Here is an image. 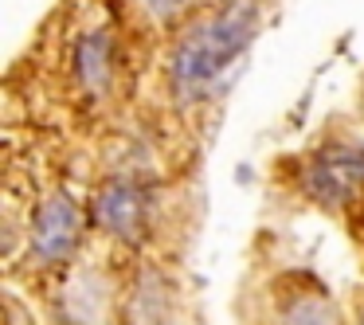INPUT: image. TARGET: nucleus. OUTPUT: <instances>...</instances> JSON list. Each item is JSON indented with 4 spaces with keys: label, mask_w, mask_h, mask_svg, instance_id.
<instances>
[{
    "label": "nucleus",
    "mask_w": 364,
    "mask_h": 325,
    "mask_svg": "<svg viewBox=\"0 0 364 325\" xmlns=\"http://www.w3.org/2000/svg\"><path fill=\"white\" fill-rule=\"evenodd\" d=\"M251 32H255L251 9H228L223 16L196 24L184 36L181 51H176V63H173L176 87H204V82H212L247 48Z\"/></svg>",
    "instance_id": "f257e3e1"
},
{
    "label": "nucleus",
    "mask_w": 364,
    "mask_h": 325,
    "mask_svg": "<svg viewBox=\"0 0 364 325\" xmlns=\"http://www.w3.org/2000/svg\"><path fill=\"white\" fill-rule=\"evenodd\" d=\"M75 231H79V215H75L71 200L55 196L40 208L36 215V251L55 259V255H67L75 243Z\"/></svg>",
    "instance_id": "f03ea898"
},
{
    "label": "nucleus",
    "mask_w": 364,
    "mask_h": 325,
    "mask_svg": "<svg viewBox=\"0 0 364 325\" xmlns=\"http://www.w3.org/2000/svg\"><path fill=\"white\" fill-rule=\"evenodd\" d=\"M98 215H102L106 228H114V231H122V235H126V231L134 228V220H137V200H134V192L110 188L102 200H98Z\"/></svg>",
    "instance_id": "7ed1b4c3"
},
{
    "label": "nucleus",
    "mask_w": 364,
    "mask_h": 325,
    "mask_svg": "<svg viewBox=\"0 0 364 325\" xmlns=\"http://www.w3.org/2000/svg\"><path fill=\"white\" fill-rule=\"evenodd\" d=\"M173 4H176V0H149V9H157V12H168Z\"/></svg>",
    "instance_id": "20e7f679"
}]
</instances>
